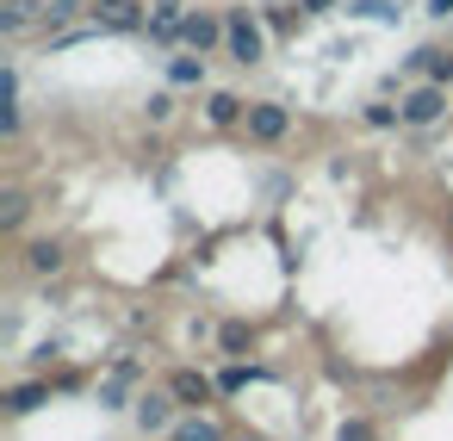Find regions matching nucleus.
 <instances>
[{"mask_svg":"<svg viewBox=\"0 0 453 441\" xmlns=\"http://www.w3.org/2000/svg\"><path fill=\"white\" fill-rule=\"evenodd\" d=\"M224 57H230L236 69H255V63L267 57V32H261V19H255L249 7H230V13H224Z\"/></svg>","mask_w":453,"mask_h":441,"instance_id":"f257e3e1","label":"nucleus"},{"mask_svg":"<svg viewBox=\"0 0 453 441\" xmlns=\"http://www.w3.org/2000/svg\"><path fill=\"white\" fill-rule=\"evenodd\" d=\"M397 106H403V125H410V131H428V125H441V119H447V88L422 75Z\"/></svg>","mask_w":453,"mask_h":441,"instance_id":"f03ea898","label":"nucleus"},{"mask_svg":"<svg viewBox=\"0 0 453 441\" xmlns=\"http://www.w3.org/2000/svg\"><path fill=\"white\" fill-rule=\"evenodd\" d=\"M174 410H180V398H174L168 385H162V391H137V404H131V416H137L143 435H168V429L180 422Z\"/></svg>","mask_w":453,"mask_h":441,"instance_id":"7ed1b4c3","label":"nucleus"},{"mask_svg":"<svg viewBox=\"0 0 453 441\" xmlns=\"http://www.w3.org/2000/svg\"><path fill=\"white\" fill-rule=\"evenodd\" d=\"M180 44L199 50V57H218V50H224V13H205V7L187 13V19H180Z\"/></svg>","mask_w":453,"mask_h":441,"instance_id":"20e7f679","label":"nucleus"},{"mask_svg":"<svg viewBox=\"0 0 453 441\" xmlns=\"http://www.w3.org/2000/svg\"><path fill=\"white\" fill-rule=\"evenodd\" d=\"M168 391L180 398V410H205L218 398V373H199V367H174L168 373Z\"/></svg>","mask_w":453,"mask_h":441,"instance_id":"39448f33","label":"nucleus"},{"mask_svg":"<svg viewBox=\"0 0 453 441\" xmlns=\"http://www.w3.org/2000/svg\"><path fill=\"white\" fill-rule=\"evenodd\" d=\"M242 125H249L255 143H280V137L292 131V112H286L280 100H249V119H242Z\"/></svg>","mask_w":453,"mask_h":441,"instance_id":"423d86ee","label":"nucleus"},{"mask_svg":"<svg viewBox=\"0 0 453 441\" xmlns=\"http://www.w3.org/2000/svg\"><path fill=\"white\" fill-rule=\"evenodd\" d=\"M242 119H249V100H242V94H230V88H211V94H205V125L230 131V125H242Z\"/></svg>","mask_w":453,"mask_h":441,"instance_id":"0eeeda50","label":"nucleus"},{"mask_svg":"<svg viewBox=\"0 0 453 441\" xmlns=\"http://www.w3.org/2000/svg\"><path fill=\"white\" fill-rule=\"evenodd\" d=\"M63 261H69V249H63L57 236H38V243H26V274L50 280V274H63Z\"/></svg>","mask_w":453,"mask_h":441,"instance_id":"6e6552de","label":"nucleus"},{"mask_svg":"<svg viewBox=\"0 0 453 441\" xmlns=\"http://www.w3.org/2000/svg\"><path fill=\"white\" fill-rule=\"evenodd\" d=\"M168 441H230V435H224V429H218L205 410H187V416L168 429Z\"/></svg>","mask_w":453,"mask_h":441,"instance_id":"1a4fd4ad","label":"nucleus"},{"mask_svg":"<svg viewBox=\"0 0 453 441\" xmlns=\"http://www.w3.org/2000/svg\"><path fill=\"white\" fill-rule=\"evenodd\" d=\"M50 391H57L50 379H26V385H13V391H7V410H13V416H32L38 404H50Z\"/></svg>","mask_w":453,"mask_h":441,"instance_id":"9d476101","label":"nucleus"},{"mask_svg":"<svg viewBox=\"0 0 453 441\" xmlns=\"http://www.w3.org/2000/svg\"><path fill=\"white\" fill-rule=\"evenodd\" d=\"M410 75H428V81L453 88V50H416L410 57Z\"/></svg>","mask_w":453,"mask_h":441,"instance_id":"9b49d317","label":"nucleus"},{"mask_svg":"<svg viewBox=\"0 0 453 441\" xmlns=\"http://www.w3.org/2000/svg\"><path fill=\"white\" fill-rule=\"evenodd\" d=\"M168 81H174V88H205V57H199V50L168 57Z\"/></svg>","mask_w":453,"mask_h":441,"instance_id":"f8f14e48","label":"nucleus"},{"mask_svg":"<svg viewBox=\"0 0 453 441\" xmlns=\"http://www.w3.org/2000/svg\"><path fill=\"white\" fill-rule=\"evenodd\" d=\"M348 13H354V19H372V26H397V19H403L397 0H348Z\"/></svg>","mask_w":453,"mask_h":441,"instance_id":"ddd939ff","label":"nucleus"},{"mask_svg":"<svg viewBox=\"0 0 453 441\" xmlns=\"http://www.w3.org/2000/svg\"><path fill=\"white\" fill-rule=\"evenodd\" d=\"M249 348H255V329H249L242 317H230V323L218 329V354H230V360H236V354H249Z\"/></svg>","mask_w":453,"mask_h":441,"instance_id":"4468645a","label":"nucleus"},{"mask_svg":"<svg viewBox=\"0 0 453 441\" xmlns=\"http://www.w3.org/2000/svg\"><path fill=\"white\" fill-rule=\"evenodd\" d=\"M360 119H366L372 131H397V125H403V106H391V100H366Z\"/></svg>","mask_w":453,"mask_h":441,"instance_id":"2eb2a0df","label":"nucleus"},{"mask_svg":"<svg viewBox=\"0 0 453 441\" xmlns=\"http://www.w3.org/2000/svg\"><path fill=\"white\" fill-rule=\"evenodd\" d=\"M125 385H131V379H119V373H112V379H106V385H100V410H131V404H137V398H131V391H125Z\"/></svg>","mask_w":453,"mask_h":441,"instance_id":"dca6fc26","label":"nucleus"},{"mask_svg":"<svg viewBox=\"0 0 453 441\" xmlns=\"http://www.w3.org/2000/svg\"><path fill=\"white\" fill-rule=\"evenodd\" d=\"M249 379H255V367H242V360H230V367L218 373V391H242Z\"/></svg>","mask_w":453,"mask_h":441,"instance_id":"f3484780","label":"nucleus"},{"mask_svg":"<svg viewBox=\"0 0 453 441\" xmlns=\"http://www.w3.org/2000/svg\"><path fill=\"white\" fill-rule=\"evenodd\" d=\"M143 119H150V125H168V119H174V94H150Z\"/></svg>","mask_w":453,"mask_h":441,"instance_id":"a211bd4d","label":"nucleus"},{"mask_svg":"<svg viewBox=\"0 0 453 441\" xmlns=\"http://www.w3.org/2000/svg\"><path fill=\"white\" fill-rule=\"evenodd\" d=\"M335 441H379V435H372V422H366V416H348V422L335 429Z\"/></svg>","mask_w":453,"mask_h":441,"instance_id":"6ab92c4d","label":"nucleus"},{"mask_svg":"<svg viewBox=\"0 0 453 441\" xmlns=\"http://www.w3.org/2000/svg\"><path fill=\"white\" fill-rule=\"evenodd\" d=\"M19 224H26V199H19V193H7V212H0V230H7V236H13Z\"/></svg>","mask_w":453,"mask_h":441,"instance_id":"aec40b11","label":"nucleus"},{"mask_svg":"<svg viewBox=\"0 0 453 441\" xmlns=\"http://www.w3.org/2000/svg\"><path fill=\"white\" fill-rule=\"evenodd\" d=\"M0 32H7V38H19V32H26V7H19V0H13L7 13H0Z\"/></svg>","mask_w":453,"mask_h":441,"instance_id":"412c9836","label":"nucleus"},{"mask_svg":"<svg viewBox=\"0 0 453 441\" xmlns=\"http://www.w3.org/2000/svg\"><path fill=\"white\" fill-rule=\"evenodd\" d=\"M81 7H88V0H50L44 13H50V19H69V13H81Z\"/></svg>","mask_w":453,"mask_h":441,"instance_id":"4be33fe9","label":"nucleus"},{"mask_svg":"<svg viewBox=\"0 0 453 441\" xmlns=\"http://www.w3.org/2000/svg\"><path fill=\"white\" fill-rule=\"evenodd\" d=\"M428 19H453V0H428Z\"/></svg>","mask_w":453,"mask_h":441,"instance_id":"5701e85b","label":"nucleus"},{"mask_svg":"<svg viewBox=\"0 0 453 441\" xmlns=\"http://www.w3.org/2000/svg\"><path fill=\"white\" fill-rule=\"evenodd\" d=\"M230 441H255V435H230Z\"/></svg>","mask_w":453,"mask_h":441,"instance_id":"b1692460","label":"nucleus"}]
</instances>
